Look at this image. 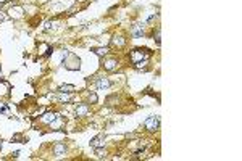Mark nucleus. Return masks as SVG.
Here are the masks:
<instances>
[{
    "mask_svg": "<svg viewBox=\"0 0 242 161\" xmlns=\"http://www.w3.org/2000/svg\"><path fill=\"white\" fill-rule=\"evenodd\" d=\"M150 55H152V52L148 50V49H134L129 53V58L132 61V65H136V63H139V61L148 60V58H150Z\"/></svg>",
    "mask_w": 242,
    "mask_h": 161,
    "instance_id": "obj_1",
    "label": "nucleus"
},
{
    "mask_svg": "<svg viewBox=\"0 0 242 161\" xmlns=\"http://www.w3.org/2000/svg\"><path fill=\"white\" fill-rule=\"evenodd\" d=\"M63 63L68 69H79V58L71 52L63 53Z\"/></svg>",
    "mask_w": 242,
    "mask_h": 161,
    "instance_id": "obj_2",
    "label": "nucleus"
},
{
    "mask_svg": "<svg viewBox=\"0 0 242 161\" xmlns=\"http://www.w3.org/2000/svg\"><path fill=\"white\" fill-rule=\"evenodd\" d=\"M144 127H145L148 132H155V131H158V127H160V118H158V116H150V118H147L145 121H144Z\"/></svg>",
    "mask_w": 242,
    "mask_h": 161,
    "instance_id": "obj_3",
    "label": "nucleus"
},
{
    "mask_svg": "<svg viewBox=\"0 0 242 161\" xmlns=\"http://www.w3.org/2000/svg\"><path fill=\"white\" fill-rule=\"evenodd\" d=\"M58 116L60 115H56V113H45V115L40 118V122H44V124H49V126H52V124L58 119Z\"/></svg>",
    "mask_w": 242,
    "mask_h": 161,
    "instance_id": "obj_4",
    "label": "nucleus"
},
{
    "mask_svg": "<svg viewBox=\"0 0 242 161\" xmlns=\"http://www.w3.org/2000/svg\"><path fill=\"white\" fill-rule=\"evenodd\" d=\"M89 105L87 103H79L78 106H76V116L78 118H84V116H87L89 115Z\"/></svg>",
    "mask_w": 242,
    "mask_h": 161,
    "instance_id": "obj_5",
    "label": "nucleus"
},
{
    "mask_svg": "<svg viewBox=\"0 0 242 161\" xmlns=\"http://www.w3.org/2000/svg\"><path fill=\"white\" fill-rule=\"evenodd\" d=\"M90 145L94 148H104L105 147V136L104 134H99L97 137H94L90 140Z\"/></svg>",
    "mask_w": 242,
    "mask_h": 161,
    "instance_id": "obj_6",
    "label": "nucleus"
},
{
    "mask_svg": "<svg viewBox=\"0 0 242 161\" xmlns=\"http://www.w3.org/2000/svg\"><path fill=\"white\" fill-rule=\"evenodd\" d=\"M95 86H97V89H99V90H107V89H110L111 84H110V81H108L107 77H100V79L97 81Z\"/></svg>",
    "mask_w": 242,
    "mask_h": 161,
    "instance_id": "obj_7",
    "label": "nucleus"
},
{
    "mask_svg": "<svg viewBox=\"0 0 242 161\" xmlns=\"http://www.w3.org/2000/svg\"><path fill=\"white\" fill-rule=\"evenodd\" d=\"M65 152H66L65 143H55L53 145V155L55 156H61V155H65Z\"/></svg>",
    "mask_w": 242,
    "mask_h": 161,
    "instance_id": "obj_8",
    "label": "nucleus"
},
{
    "mask_svg": "<svg viewBox=\"0 0 242 161\" xmlns=\"http://www.w3.org/2000/svg\"><path fill=\"white\" fill-rule=\"evenodd\" d=\"M116 65H118V61H116L115 58L107 60L105 63H104V66H105V69H107V71H115V69H116Z\"/></svg>",
    "mask_w": 242,
    "mask_h": 161,
    "instance_id": "obj_9",
    "label": "nucleus"
},
{
    "mask_svg": "<svg viewBox=\"0 0 242 161\" xmlns=\"http://www.w3.org/2000/svg\"><path fill=\"white\" fill-rule=\"evenodd\" d=\"M74 90H76V87L74 86H70V84H63V86L58 87V92H63V93H71V92H74Z\"/></svg>",
    "mask_w": 242,
    "mask_h": 161,
    "instance_id": "obj_10",
    "label": "nucleus"
},
{
    "mask_svg": "<svg viewBox=\"0 0 242 161\" xmlns=\"http://www.w3.org/2000/svg\"><path fill=\"white\" fill-rule=\"evenodd\" d=\"M92 52H94L95 55H99V56H104V55L108 53V49L107 47H99V49H92Z\"/></svg>",
    "mask_w": 242,
    "mask_h": 161,
    "instance_id": "obj_11",
    "label": "nucleus"
},
{
    "mask_svg": "<svg viewBox=\"0 0 242 161\" xmlns=\"http://www.w3.org/2000/svg\"><path fill=\"white\" fill-rule=\"evenodd\" d=\"M12 142H18V143H26L28 139H24L21 134H15V136L12 137Z\"/></svg>",
    "mask_w": 242,
    "mask_h": 161,
    "instance_id": "obj_12",
    "label": "nucleus"
},
{
    "mask_svg": "<svg viewBox=\"0 0 242 161\" xmlns=\"http://www.w3.org/2000/svg\"><path fill=\"white\" fill-rule=\"evenodd\" d=\"M97 102H99V97H97V93H95V92L89 93V103H90V105H95Z\"/></svg>",
    "mask_w": 242,
    "mask_h": 161,
    "instance_id": "obj_13",
    "label": "nucleus"
},
{
    "mask_svg": "<svg viewBox=\"0 0 242 161\" xmlns=\"http://www.w3.org/2000/svg\"><path fill=\"white\" fill-rule=\"evenodd\" d=\"M132 35H134V37H137V39L142 37V35H144V28H142V26H141L139 29H134V31H132Z\"/></svg>",
    "mask_w": 242,
    "mask_h": 161,
    "instance_id": "obj_14",
    "label": "nucleus"
},
{
    "mask_svg": "<svg viewBox=\"0 0 242 161\" xmlns=\"http://www.w3.org/2000/svg\"><path fill=\"white\" fill-rule=\"evenodd\" d=\"M113 42H115V45H118V47H123L126 44V39H123V37H115V40H113Z\"/></svg>",
    "mask_w": 242,
    "mask_h": 161,
    "instance_id": "obj_15",
    "label": "nucleus"
},
{
    "mask_svg": "<svg viewBox=\"0 0 242 161\" xmlns=\"http://www.w3.org/2000/svg\"><path fill=\"white\" fill-rule=\"evenodd\" d=\"M95 153L99 155V158H107V152L102 148H95Z\"/></svg>",
    "mask_w": 242,
    "mask_h": 161,
    "instance_id": "obj_16",
    "label": "nucleus"
},
{
    "mask_svg": "<svg viewBox=\"0 0 242 161\" xmlns=\"http://www.w3.org/2000/svg\"><path fill=\"white\" fill-rule=\"evenodd\" d=\"M153 39H155L157 44H160V29H157V32L153 31Z\"/></svg>",
    "mask_w": 242,
    "mask_h": 161,
    "instance_id": "obj_17",
    "label": "nucleus"
},
{
    "mask_svg": "<svg viewBox=\"0 0 242 161\" xmlns=\"http://www.w3.org/2000/svg\"><path fill=\"white\" fill-rule=\"evenodd\" d=\"M3 19H7V15H5L3 12H0V21H3Z\"/></svg>",
    "mask_w": 242,
    "mask_h": 161,
    "instance_id": "obj_18",
    "label": "nucleus"
},
{
    "mask_svg": "<svg viewBox=\"0 0 242 161\" xmlns=\"http://www.w3.org/2000/svg\"><path fill=\"white\" fill-rule=\"evenodd\" d=\"M2 145H3V142H2V140H0V148H2Z\"/></svg>",
    "mask_w": 242,
    "mask_h": 161,
    "instance_id": "obj_19",
    "label": "nucleus"
}]
</instances>
